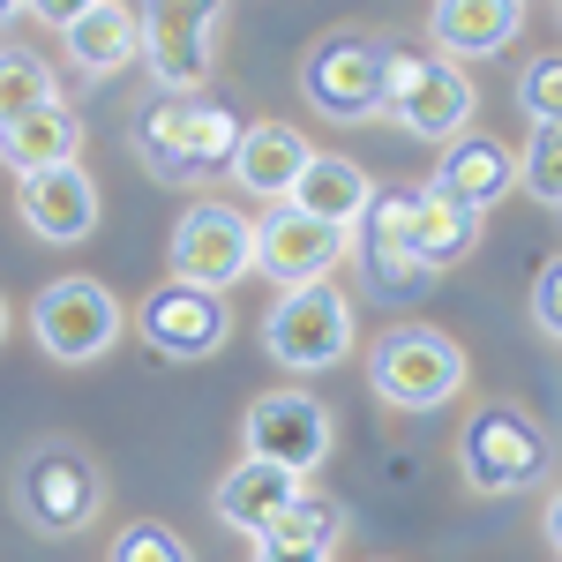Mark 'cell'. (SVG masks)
Here are the masks:
<instances>
[{"mask_svg": "<svg viewBox=\"0 0 562 562\" xmlns=\"http://www.w3.org/2000/svg\"><path fill=\"white\" fill-rule=\"evenodd\" d=\"M45 98H60L53 60H38L31 45H0V121L31 113V105H45Z\"/></svg>", "mask_w": 562, "mask_h": 562, "instance_id": "d4e9b609", "label": "cell"}, {"mask_svg": "<svg viewBox=\"0 0 562 562\" xmlns=\"http://www.w3.org/2000/svg\"><path fill=\"white\" fill-rule=\"evenodd\" d=\"M352 240H360V233H346V225H323V217L293 211V203H270V211L256 217V270L278 278V285L338 278L346 256H352Z\"/></svg>", "mask_w": 562, "mask_h": 562, "instance_id": "5bb4252c", "label": "cell"}, {"mask_svg": "<svg viewBox=\"0 0 562 562\" xmlns=\"http://www.w3.org/2000/svg\"><path fill=\"white\" fill-rule=\"evenodd\" d=\"M240 450L307 480L330 450H338V413L315 405L307 390H262L256 405L240 413Z\"/></svg>", "mask_w": 562, "mask_h": 562, "instance_id": "7c38bea8", "label": "cell"}, {"mask_svg": "<svg viewBox=\"0 0 562 562\" xmlns=\"http://www.w3.org/2000/svg\"><path fill=\"white\" fill-rule=\"evenodd\" d=\"M105 562H195V548L180 540L173 525H158V518H135L113 532V555Z\"/></svg>", "mask_w": 562, "mask_h": 562, "instance_id": "484cf974", "label": "cell"}, {"mask_svg": "<svg viewBox=\"0 0 562 562\" xmlns=\"http://www.w3.org/2000/svg\"><path fill=\"white\" fill-rule=\"evenodd\" d=\"M68 158H83V121L60 105V98H45L31 113H15V121H0V166L23 180V173H45V166H68Z\"/></svg>", "mask_w": 562, "mask_h": 562, "instance_id": "ffe728a7", "label": "cell"}, {"mask_svg": "<svg viewBox=\"0 0 562 562\" xmlns=\"http://www.w3.org/2000/svg\"><path fill=\"white\" fill-rule=\"evenodd\" d=\"M256 562H330V548H278V540H256Z\"/></svg>", "mask_w": 562, "mask_h": 562, "instance_id": "f546056e", "label": "cell"}, {"mask_svg": "<svg viewBox=\"0 0 562 562\" xmlns=\"http://www.w3.org/2000/svg\"><path fill=\"white\" fill-rule=\"evenodd\" d=\"M301 487V473H285V465H270V458H248L240 450V465H225L217 473V487H211V510H217V525H233V532H248L256 540L262 525L285 510V495Z\"/></svg>", "mask_w": 562, "mask_h": 562, "instance_id": "44dd1931", "label": "cell"}, {"mask_svg": "<svg viewBox=\"0 0 562 562\" xmlns=\"http://www.w3.org/2000/svg\"><path fill=\"white\" fill-rule=\"evenodd\" d=\"M510 166H518L525 195H532L540 211H555L562 203V121H532L525 150H510Z\"/></svg>", "mask_w": 562, "mask_h": 562, "instance_id": "cb8c5ba5", "label": "cell"}, {"mask_svg": "<svg viewBox=\"0 0 562 562\" xmlns=\"http://www.w3.org/2000/svg\"><path fill=\"white\" fill-rule=\"evenodd\" d=\"M442 158H435V188H450L458 203H473V211H495L510 188H518V166H510V143H495V135L480 128H458L450 143H435Z\"/></svg>", "mask_w": 562, "mask_h": 562, "instance_id": "ac0fdd59", "label": "cell"}, {"mask_svg": "<svg viewBox=\"0 0 562 562\" xmlns=\"http://www.w3.org/2000/svg\"><path fill=\"white\" fill-rule=\"evenodd\" d=\"M233 135H240V113H225L217 98H166L135 121V158L158 180H203L233 158Z\"/></svg>", "mask_w": 562, "mask_h": 562, "instance_id": "9c48e42d", "label": "cell"}, {"mask_svg": "<svg viewBox=\"0 0 562 562\" xmlns=\"http://www.w3.org/2000/svg\"><path fill=\"white\" fill-rule=\"evenodd\" d=\"M518 31H525V0H435L428 15L435 53H450V60H487V53L518 45Z\"/></svg>", "mask_w": 562, "mask_h": 562, "instance_id": "d6986e66", "label": "cell"}, {"mask_svg": "<svg viewBox=\"0 0 562 562\" xmlns=\"http://www.w3.org/2000/svg\"><path fill=\"white\" fill-rule=\"evenodd\" d=\"M15 217L38 233L45 248H76V240L98 233L105 203H98V180L83 173V158H68V166L23 173V188H15Z\"/></svg>", "mask_w": 562, "mask_h": 562, "instance_id": "9a60e30c", "label": "cell"}, {"mask_svg": "<svg viewBox=\"0 0 562 562\" xmlns=\"http://www.w3.org/2000/svg\"><path fill=\"white\" fill-rule=\"evenodd\" d=\"M60 45H68V68L76 76H121V68H135V8L128 0H90L83 15L60 31Z\"/></svg>", "mask_w": 562, "mask_h": 562, "instance_id": "7402d4cb", "label": "cell"}, {"mask_svg": "<svg viewBox=\"0 0 562 562\" xmlns=\"http://www.w3.org/2000/svg\"><path fill=\"white\" fill-rule=\"evenodd\" d=\"M256 540H278V548H338V540H346V503H338L330 487H307L301 480V487L285 495V510L262 525Z\"/></svg>", "mask_w": 562, "mask_h": 562, "instance_id": "603a6c76", "label": "cell"}, {"mask_svg": "<svg viewBox=\"0 0 562 562\" xmlns=\"http://www.w3.org/2000/svg\"><path fill=\"white\" fill-rule=\"evenodd\" d=\"M383 68H390V45L368 38V31H330V38L307 45L301 60V98L338 121V128H368L383 113Z\"/></svg>", "mask_w": 562, "mask_h": 562, "instance_id": "30bf717a", "label": "cell"}, {"mask_svg": "<svg viewBox=\"0 0 562 562\" xmlns=\"http://www.w3.org/2000/svg\"><path fill=\"white\" fill-rule=\"evenodd\" d=\"M15 15H23V0H0V31H8V23H15Z\"/></svg>", "mask_w": 562, "mask_h": 562, "instance_id": "1f68e13d", "label": "cell"}, {"mask_svg": "<svg viewBox=\"0 0 562 562\" xmlns=\"http://www.w3.org/2000/svg\"><path fill=\"white\" fill-rule=\"evenodd\" d=\"M0 346H8V301H0Z\"/></svg>", "mask_w": 562, "mask_h": 562, "instance_id": "d6a6232c", "label": "cell"}, {"mask_svg": "<svg viewBox=\"0 0 562 562\" xmlns=\"http://www.w3.org/2000/svg\"><path fill=\"white\" fill-rule=\"evenodd\" d=\"M307 150H315V143H307L293 121H240L225 173L240 180L256 203H285V188H293V173L307 166Z\"/></svg>", "mask_w": 562, "mask_h": 562, "instance_id": "e0dca14e", "label": "cell"}, {"mask_svg": "<svg viewBox=\"0 0 562 562\" xmlns=\"http://www.w3.org/2000/svg\"><path fill=\"white\" fill-rule=\"evenodd\" d=\"M128 330V307L105 278H45L38 301H31V338H38L45 360L60 368H90L121 346Z\"/></svg>", "mask_w": 562, "mask_h": 562, "instance_id": "ba28073f", "label": "cell"}, {"mask_svg": "<svg viewBox=\"0 0 562 562\" xmlns=\"http://www.w3.org/2000/svg\"><path fill=\"white\" fill-rule=\"evenodd\" d=\"M548 465L555 442L525 405H473V420L458 428V473L473 495H525L548 480Z\"/></svg>", "mask_w": 562, "mask_h": 562, "instance_id": "277c9868", "label": "cell"}, {"mask_svg": "<svg viewBox=\"0 0 562 562\" xmlns=\"http://www.w3.org/2000/svg\"><path fill=\"white\" fill-rule=\"evenodd\" d=\"M285 203L307 211V217H323V225L360 233V217H368V203H375V173H368L360 158H346V150H307V166L293 173Z\"/></svg>", "mask_w": 562, "mask_h": 562, "instance_id": "2e32d148", "label": "cell"}, {"mask_svg": "<svg viewBox=\"0 0 562 562\" xmlns=\"http://www.w3.org/2000/svg\"><path fill=\"white\" fill-rule=\"evenodd\" d=\"M352 338H360V315H352L338 278L285 285V301L270 307V323H262V346H270V360H278L285 375H323V368H338L352 352Z\"/></svg>", "mask_w": 562, "mask_h": 562, "instance_id": "8992f818", "label": "cell"}, {"mask_svg": "<svg viewBox=\"0 0 562 562\" xmlns=\"http://www.w3.org/2000/svg\"><path fill=\"white\" fill-rule=\"evenodd\" d=\"M473 113H480V90L450 53H397L390 45L383 121H397V128L420 135V143H450L458 128H473Z\"/></svg>", "mask_w": 562, "mask_h": 562, "instance_id": "52a82bcc", "label": "cell"}, {"mask_svg": "<svg viewBox=\"0 0 562 562\" xmlns=\"http://www.w3.org/2000/svg\"><path fill=\"white\" fill-rule=\"evenodd\" d=\"M83 8H90V0H23V15H38L45 31H68Z\"/></svg>", "mask_w": 562, "mask_h": 562, "instance_id": "f1b7e54d", "label": "cell"}, {"mask_svg": "<svg viewBox=\"0 0 562 562\" xmlns=\"http://www.w3.org/2000/svg\"><path fill=\"white\" fill-rule=\"evenodd\" d=\"M368 248H375V270L383 278H435V270H458V262L480 248V211L458 203L450 188H375L368 203Z\"/></svg>", "mask_w": 562, "mask_h": 562, "instance_id": "6da1fadb", "label": "cell"}, {"mask_svg": "<svg viewBox=\"0 0 562 562\" xmlns=\"http://www.w3.org/2000/svg\"><path fill=\"white\" fill-rule=\"evenodd\" d=\"M540 532H548V548L562 540V503H555V495H548V510H540Z\"/></svg>", "mask_w": 562, "mask_h": 562, "instance_id": "4dcf8cb0", "label": "cell"}, {"mask_svg": "<svg viewBox=\"0 0 562 562\" xmlns=\"http://www.w3.org/2000/svg\"><path fill=\"white\" fill-rule=\"evenodd\" d=\"M473 383V360L450 330L435 323H397L375 338L368 352V390L383 397L390 413H435V405H458Z\"/></svg>", "mask_w": 562, "mask_h": 562, "instance_id": "7a4b0ae2", "label": "cell"}, {"mask_svg": "<svg viewBox=\"0 0 562 562\" xmlns=\"http://www.w3.org/2000/svg\"><path fill=\"white\" fill-rule=\"evenodd\" d=\"M166 262H173V278L203 285V293H233V285L256 270V217L240 211V203L195 195V203L173 217Z\"/></svg>", "mask_w": 562, "mask_h": 562, "instance_id": "8fae6325", "label": "cell"}, {"mask_svg": "<svg viewBox=\"0 0 562 562\" xmlns=\"http://www.w3.org/2000/svg\"><path fill=\"white\" fill-rule=\"evenodd\" d=\"M532 330L540 338H562V262L555 256L532 270Z\"/></svg>", "mask_w": 562, "mask_h": 562, "instance_id": "83f0119b", "label": "cell"}, {"mask_svg": "<svg viewBox=\"0 0 562 562\" xmlns=\"http://www.w3.org/2000/svg\"><path fill=\"white\" fill-rule=\"evenodd\" d=\"M225 0H135V60L166 98H195L211 83V53Z\"/></svg>", "mask_w": 562, "mask_h": 562, "instance_id": "5b68a950", "label": "cell"}, {"mask_svg": "<svg viewBox=\"0 0 562 562\" xmlns=\"http://www.w3.org/2000/svg\"><path fill=\"white\" fill-rule=\"evenodd\" d=\"M15 518L38 540H76L105 518V473L83 442H38L15 473Z\"/></svg>", "mask_w": 562, "mask_h": 562, "instance_id": "3957f363", "label": "cell"}, {"mask_svg": "<svg viewBox=\"0 0 562 562\" xmlns=\"http://www.w3.org/2000/svg\"><path fill=\"white\" fill-rule=\"evenodd\" d=\"M135 338L158 352V360H211L233 338V307H225V293H203L188 278H166L158 293H143V307H135Z\"/></svg>", "mask_w": 562, "mask_h": 562, "instance_id": "4fadbf2b", "label": "cell"}, {"mask_svg": "<svg viewBox=\"0 0 562 562\" xmlns=\"http://www.w3.org/2000/svg\"><path fill=\"white\" fill-rule=\"evenodd\" d=\"M518 105H525V121H562V68H555V53L525 60V76H518Z\"/></svg>", "mask_w": 562, "mask_h": 562, "instance_id": "4316f807", "label": "cell"}]
</instances>
